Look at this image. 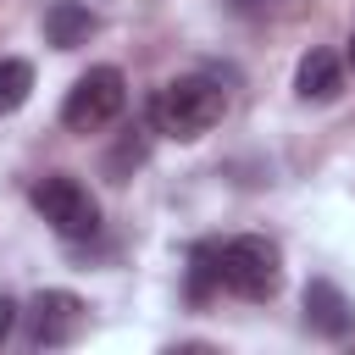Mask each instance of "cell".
I'll return each instance as SVG.
<instances>
[{
  "label": "cell",
  "mask_w": 355,
  "mask_h": 355,
  "mask_svg": "<svg viewBox=\"0 0 355 355\" xmlns=\"http://www.w3.org/2000/svg\"><path fill=\"white\" fill-rule=\"evenodd\" d=\"M222 111H227V94H222V83H211V78H172V83L150 100L155 133H166V139H178V144L205 139V133L222 122Z\"/></svg>",
  "instance_id": "obj_1"
},
{
  "label": "cell",
  "mask_w": 355,
  "mask_h": 355,
  "mask_svg": "<svg viewBox=\"0 0 355 355\" xmlns=\"http://www.w3.org/2000/svg\"><path fill=\"white\" fill-rule=\"evenodd\" d=\"M216 266H222V288L239 300H272L283 288V255L261 233H239L216 244Z\"/></svg>",
  "instance_id": "obj_2"
},
{
  "label": "cell",
  "mask_w": 355,
  "mask_h": 355,
  "mask_svg": "<svg viewBox=\"0 0 355 355\" xmlns=\"http://www.w3.org/2000/svg\"><path fill=\"white\" fill-rule=\"evenodd\" d=\"M122 111H128V78H122V67H89L67 89V100H61V128L67 133H100Z\"/></svg>",
  "instance_id": "obj_3"
},
{
  "label": "cell",
  "mask_w": 355,
  "mask_h": 355,
  "mask_svg": "<svg viewBox=\"0 0 355 355\" xmlns=\"http://www.w3.org/2000/svg\"><path fill=\"white\" fill-rule=\"evenodd\" d=\"M33 211H39L61 239H89V233L100 227V205H94V194H89L72 172L39 178V183H33Z\"/></svg>",
  "instance_id": "obj_4"
},
{
  "label": "cell",
  "mask_w": 355,
  "mask_h": 355,
  "mask_svg": "<svg viewBox=\"0 0 355 355\" xmlns=\"http://www.w3.org/2000/svg\"><path fill=\"white\" fill-rule=\"evenodd\" d=\"M83 322H89V311H83L78 294L44 288V294H33V305H28V344H33V349H67V344L83 333Z\"/></svg>",
  "instance_id": "obj_5"
},
{
  "label": "cell",
  "mask_w": 355,
  "mask_h": 355,
  "mask_svg": "<svg viewBox=\"0 0 355 355\" xmlns=\"http://www.w3.org/2000/svg\"><path fill=\"white\" fill-rule=\"evenodd\" d=\"M305 327L316 338H349L355 333V300L333 277H311L305 283Z\"/></svg>",
  "instance_id": "obj_6"
},
{
  "label": "cell",
  "mask_w": 355,
  "mask_h": 355,
  "mask_svg": "<svg viewBox=\"0 0 355 355\" xmlns=\"http://www.w3.org/2000/svg\"><path fill=\"white\" fill-rule=\"evenodd\" d=\"M94 28H100V17H94L83 0H50V6H44V39H50L55 50H78V44H89Z\"/></svg>",
  "instance_id": "obj_7"
},
{
  "label": "cell",
  "mask_w": 355,
  "mask_h": 355,
  "mask_svg": "<svg viewBox=\"0 0 355 355\" xmlns=\"http://www.w3.org/2000/svg\"><path fill=\"white\" fill-rule=\"evenodd\" d=\"M294 89H300V100H338V89H344L338 55L333 50H311L300 61V72H294Z\"/></svg>",
  "instance_id": "obj_8"
},
{
  "label": "cell",
  "mask_w": 355,
  "mask_h": 355,
  "mask_svg": "<svg viewBox=\"0 0 355 355\" xmlns=\"http://www.w3.org/2000/svg\"><path fill=\"white\" fill-rule=\"evenodd\" d=\"M28 94H33V67L22 55H0V116L22 111Z\"/></svg>",
  "instance_id": "obj_9"
},
{
  "label": "cell",
  "mask_w": 355,
  "mask_h": 355,
  "mask_svg": "<svg viewBox=\"0 0 355 355\" xmlns=\"http://www.w3.org/2000/svg\"><path fill=\"white\" fill-rule=\"evenodd\" d=\"M211 288H222V266H216V244L205 239L189 255V300L200 305V300H211Z\"/></svg>",
  "instance_id": "obj_10"
},
{
  "label": "cell",
  "mask_w": 355,
  "mask_h": 355,
  "mask_svg": "<svg viewBox=\"0 0 355 355\" xmlns=\"http://www.w3.org/2000/svg\"><path fill=\"white\" fill-rule=\"evenodd\" d=\"M139 161H144V139H133V133H128V139L116 144V155L105 161V172H111V183H122V178H128V166H139Z\"/></svg>",
  "instance_id": "obj_11"
},
{
  "label": "cell",
  "mask_w": 355,
  "mask_h": 355,
  "mask_svg": "<svg viewBox=\"0 0 355 355\" xmlns=\"http://www.w3.org/2000/svg\"><path fill=\"white\" fill-rule=\"evenodd\" d=\"M11 322H17V300H11V294H0V344H6Z\"/></svg>",
  "instance_id": "obj_12"
},
{
  "label": "cell",
  "mask_w": 355,
  "mask_h": 355,
  "mask_svg": "<svg viewBox=\"0 0 355 355\" xmlns=\"http://www.w3.org/2000/svg\"><path fill=\"white\" fill-rule=\"evenodd\" d=\"M349 61H355V39H349Z\"/></svg>",
  "instance_id": "obj_13"
}]
</instances>
